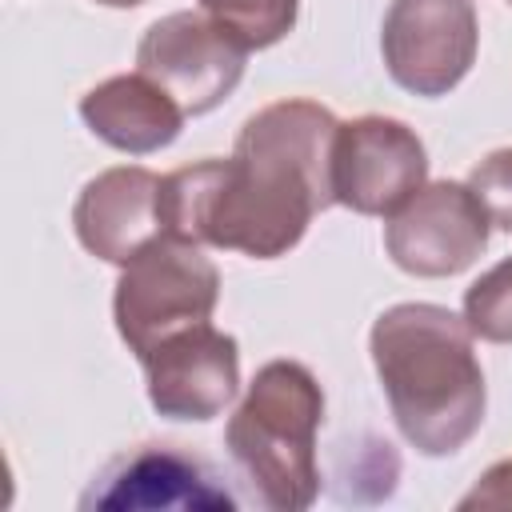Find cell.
<instances>
[{"mask_svg": "<svg viewBox=\"0 0 512 512\" xmlns=\"http://www.w3.org/2000/svg\"><path fill=\"white\" fill-rule=\"evenodd\" d=\"M340 120L316 100H276L252 112L228 160H200L164 176V236L276 260L300 244L332 200V144Z\"/></svg>", "mask_w": 512, "mask_h": 512, "instance_id": "cell-1", "label": "cell"}, {"mask_svg": "<svg viewBox=\"0 0 512 512\" xmlns=\"http://www.w3.org/2000/svg\"><path fill=\"white\" fill-rule=\"evenodd\" d=\"M368 348L392 420L420 456H452L480 432L488 392L464 316L428 300L392 304Z\"/></svg>", "mask_w": 512, "mask_h": 512, "instance_id": "cell-2", "label": "cell"}, {"mask_svg": "<svg viewBox=\"0 0 512 512\" xmlns=\"http://www.w3.org/2000/svg\"><path fill=\"white\" fill-rule=\"evenodd\" d=\"M320 420L324 388L300 360H268L252 376L224 444L264 508L300 512L320 496Z\"/></svg>", "mask_w": 512, "mask_h": 512, "instance_id": "cell-3", "label": "cell"}, {"mask_svg": "<svg viewBox=\"0 0 512 512\" xmlns=\"http://www.w3.org/2000/svg\"><path fill=\"white\" fill-rule=\"evenodd\" d=\"M216 300L220 272L204 248L176 236H156L124 264L112 296V320L128 352L144 360L160 340L212 320Z\"/></svg>", "mask_w": 512, "mask_h": 512, "instance_id": "cell-4", "label": "cell"}, {"mask_svg": "<svg viewBox=\"0 0 512 512\" xmlns=\"http://www.w3.org/2000/svg\"><path fill=\"white\" fill-rule=\"evenodd\" d=\"M248 52L208 12H168L140 36L136 72L156 80L184 116H204L236 92Z\"/></svg>", "mask_w": 512, "mask_h": 512, "instance_id": "cell-5", "label": "cell"}, {"mask_svg": "<svg viewBox=\"0 0 512 512\" xmlns=\"http://www.w3.org/2000/svg\"><path fill=\"white\" fill-rule=\"evenodd\" d=\"M480 20L472 0H392L380 28L388 76L412 96L452 92L476 64Z\"/></svg>", "mask_w": 512, "mask_h": 512, "instance_id": "cell-6", "label": "cell"}, {"mask_svg": "<svg viewBox=\"0 0 512 512\" xmlns=\"http://www.w3.org/2000/svg\"><path fill=\"white\" fill-rule=\"evenodd\" d=\"M488 212L468 184L436 180L408 196L384 224V248L408 276H456L488 248Z\"/></svg>", "mask_w": 512, "mask_h": 512, "instance_id": "cell-7", "label": "cell"}, {"mask_svg": "<svg viewBox=\"0 0 512 512\" xmlns=\"http://www.w3.org/2000/svg\"><path fill=\"white\" fill-rule=\"evenodd\" d=\"M428 180L420 136L392 116H356L336 128L332 200L360 216H392Z\"/></svg>", "mask_w": 512, "mask_h": 512, "instance_id": "cell-8", "label": "cell"}, {"mask_svg": "<svg viewBox=\"0 0 512 512\" xmlns=\"http://www.w3.org/2000/svg\"><path fill=\"white\" fill-rule=\"evenodd\" d=\"M148 400L168 420H212L220 416L240 388V348L236 336L204 324H192L160 340L144 360Z\"/></svg>", "mask_w": 512, "mask_h": 512, "instance_id": "cell-9", "label": "cell"}, {"mask_svg": "<svg viewBox=\"0 0 512 512\" xmlns=\"http://www.w3.org/2000/svg\"><path fill=\"white\" fill-rule=\"evenodd\" d=\"M160 188H164V176H156L140 164L108 168V172L92 176L72 208L76 240L92 256L124 268L140 248H148L156 236H164Z\"/></svg>", "mask_w": 512, "mask_h": 512, "instance_id": "cell-10", "label": "cell"}, {"mask_svg": "<svg viewBox=\"0 0 512 512\" xmlns=\"http://www.w3.org/2000/svg\"><path fill=\"white\" fill-rule=\"evenodd\" d=\"M84 504L100 508H232V492L216 484V476L172 448L144 444L132 456H120L100 484L84 496Z\"/></svg>", "mask_w": 512, "mask_h": 512, "instance_id": "cell-11", "label": "cell"}, {"mask_svg": "<svg viewBox=\"0 0 512 512\" xmlns=\"http://www.w3.org/2000/svg\"><path fill=\"white\" fill-rule=\"evenodd\" d=\"M80 116L96 140L128 156L160 152L184 128V108L144 72L108 76L88 88L80 96Z\"/></svg>", "mask_w": 512, "mask_h": 512, "instance_id": "cell-12", "label": "cell"}, {"mask_svg": "<svg viewBox=\"0 0 512 512\" xmlns=\"http://www.w3.org/2000/svg\"><path fill=\"white\" fill-rule=\"evenodd\" d=\"M200 12L224 24L240 44L272 48L296 28L300 0H200Z\"/></svg>", "mask_w": 512, "mask_h": 512, "instance_id": "cell-13", "label": "cell"}, {"mask_svg": "<svg viewBox=\"0 0 512 512\" xmlns=\"http://www.w3.org/2000/svg\"><path fill=\"white\" fill-rule=\"evenodd\" d=\"M464 320L472 336L492 340V344H512V256L468 284Z\"/></svg>", "mask_w": 512, "mask_h": 512, "instance_id": "cell-14", "label": "cell"}, {"mask_svg": "<svg viewBox=\"0 0 512 512\" xmlns=\"http://www.w3.org/2000/svg\"><path fill=\"white\" fill-rule=\"evenodd\" d=\"M468 188L476 192V200L484 204L488 220L504 232H512V148H496L488 152L472 176H468Z\"/></svg>", "mask_w": 512, "mask_h": 512, "instance_id": "cell-15", "label": "cell"}, {"mask_svg": "<svg viewBox=\"0 0 512 512\" xmlns=\"http://www.w3.org/2000/svg\"><path fill=\"white\" fill-rule=\"evenodd\" d=\"M460 508H512V460L492 464L480 484L460 500Z\"/></svg>", "mask_w": 512, "mask_h": 512, "instance_id": "cell-16", "label": "cell"}, {"mask_svg": "<svg viewBox=\"0 0 512 512\" xmlns=\"http://www.w3.org/2000/svg\"><path fill=\"white\" fill-rule=\"evenodd\" d=\"M96 4H108V8H136V4H144V0H96Z\"/></svg>", "mask_w": 512, "mask_h": 512, "instance_id": "cell-17", "label": "cell"}, {"mask_svg": "<svg viewBox=\"0 0 512 512\" xmlns=\"http://www.w3.org/2000/svg\"><path fill=\"white\" fill-rule=\"evenodd\" d=\"M508 4H512V0H508Z\"/></svg>", "mask_w": 512, "mask_h": 512, "instance_id": "cell-18", "label": "cell"}]
</instances>
